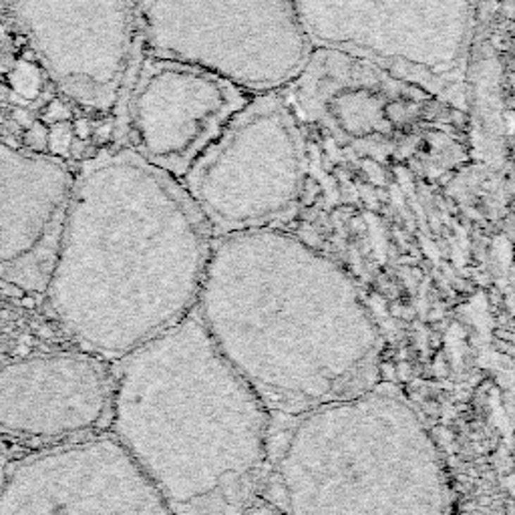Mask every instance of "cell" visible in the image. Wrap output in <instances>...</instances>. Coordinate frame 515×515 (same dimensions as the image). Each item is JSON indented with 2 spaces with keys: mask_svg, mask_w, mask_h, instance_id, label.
Wrapping results in <instances>:
<instances>
[{
  "mask_svg": "<svg viewBox=\"0 0 515 515\" xmlns=\"http://www.w3.org/2000/svg\"><path fill=\"white\" fill-rule=\"evenodd\" d=\"M211 244L181 181L113 143L70 190L49 306L81 350L119 361L194 312Z\"/></svg>",
  "mask_w": 515,
  "mask_h": 515,
  "instance_id": "obj_1",
  "label": "cell"
},
{
  "mask_svg": "<svg viewBox=\"0 0 515 515\" xmlns=\"http://www.w3.org/2000/svg\"><path fill=\"white\" fill-rule=\"evenodd\" d=\"M194 314L270 413L378 383L383 338L340 266L278 228L213 237Z\"/></svg>",
  "mask_w": 515,
  "mask_h": 515,
  "instance_id": "obj_2",
  "label": "cell"
},
{
  "mask_svg": "<svg viewBox=\"0 0 515 515\" xmlns=\"http://www.w3.org/2000/svg\"><path fill=\"white\" fill-rule=\"evenodd\" d=\"M109 427L171 515H242L260 500L270 411L194 312L113 362Z\"/></svg>",
  "mask_w": 515,
  "mask_h": 515,
  "instance_id": "obj_3",
  "label": "cell"
},
{
  "mask_svg": "<svg viewBox=\"0 0 515 515\" xmlns=\"http://www.w3.org/2000/svg\"><path fill=\"white\" fill-rule=\"evenodd\" d=\"M260 500L282 515H449L431 433L378 383L304 413H270Z\"/></svg>",
  "mask_w": 515,
  "mask_h": 515,
  "instance_id": "obj_4",
  "label": "cell"
},
{
  "mask_svg": "<svg viewBox=\"0 0 515 515\" xmlns=\"http://www.w3.org/2000/svg\"><path fill=\"white\" fill-rule=\"evenodd\" d=\"M306 139L378 166L467 157V115L359 56L312 49L278 91Z\"/></svg>",
  "mask_w": 515,
  "mask_h": 515,
  "instance_id": "obj_5",
  "label": "cell"
},
{
  "mask_svg": "<svg viewBox=\"0 0 515 515\" xmlns=\"http://www.w3.org/2000/svg\"><path fill=\"white\" fill-rule=\"evenodd\" d=\"M312 49L359 56L467 115L475 0H294Z\"/></svg>",
  "mask_w": 515,
  "mask_h": 515,
  "instance_id": "obj_6",
  "label": "cell"
},
{
  "mask_svg": "<svg viewBox=\"0 0 515 515\" xmlns=\"http://www.w3.org/2000/svg\"><path fill=\"white\" fill-rule=\"evenodd\" d=\"M310 166L304 129L272 91L254 95L180 181L218 237L292 220Z\"/></svg>",
  "mask_w": 515,
  "mask_h": 515,
  "instance_id": "obj_7",
  "label": "cell"
},
{
  "mask_svg": "<svg viewBox=\"0 0 515 515\" xmlns=\"http://www.w3.org/2000/svg\"><path fill=\"white\" fill-rule=\"evenodd\" d=\"M145 55L220 75L250 95L280 91L312 51L294 0H141Z\"/></svg>",
  "mask_w": 515,
  "mask_h": 515,
  "instance_id": "obj_8",
  "label": "cell"
},
{
  "mask_svg": "<svg viewBox=\"0 0 515 515\" xmlns=\"http://www.w3.org/2000/svg\"><path fill=\"white\" fill-rule=\"evenodd\" d=\"M252 97L201 67L145 55L113 109L115 143L181 180Z\"/></svg>",
  "mask_w": 515,
  "mask_h": 515,
  "instance_id": "obj_9",
  "label": "cell"
},
{
  "mask_svg": "<svg viewBox=\"0 0 515 515\" xmlns=\"http://www.w3.org/2000/svg\"><path fill=\"white\" fill-rule=\"evenodd\" d=\"M0 515H171V511L113 435H91L13 465L0 489Z\"/></svg>",
  "mask_w": 515,
  "mask_h": 515,
  "instance_id": "obj_10",
  "label": "cell"
},
{
  "mask_svg": "<svg viewBox=\"0 0 515 515\" xmlns=\"http://www.w3.org/2000/svg\"><path fill=\"white\" fill-rule=\"evenodd\" d=\"M113 362L73 350L0 366V431L75 441L109 427Z\"/></svg>",
  "mask_w": 515,
  "mask_h": 515,
  "instance_id": "obj_11",
  "label": "cell"
},
{
  "mask_svg": "<svg viewBox=\"0 0 515 515\" xmlns=\"http://www.w3.org/2000/svg\"><path fill=\"white\" fill-rule=\"evenodd\" d=\"M73 183L65 166L0 183V282L44 294L56 260Z\"/></svg>",
  "mask_w": 515,
  "mask_h": 515,
  "instance_id": "obj_12",
  "label": "cell"
},
{
  "mask_svg": "<svg viewBox=\"0 0 515 515\" xmlns=\"http://www.w3.org/2000/svg\"><path fill=\"white\" fill-rule=\"evenodd\" d=\"M73 127L70 121L53 123L49 129V151L56 157H69L70 143H73Z\"/></svg>",
  "mask_w": 515,
  "mask_h": 515,
  "instance_id": "obj_13",
  "label": "cell"
},
{
  "mask_svg": "<svg viewBox=\"0 0 515 515\" xmlns=\"http://www.w3.org/2000/svg\"><path fill=\"white\" fill-rule=\"evenodd\" d=\"M23 145L32 149V151H39V154L49 151V127H46V123H42L41 119L32 121V125L25 129Z\"/></svg>",
  "mask_w": 515,
  "mask_h": 515,
  "instance_id": "obj_14",
  "label": "cell"
},
{
  "mask_svg": "<svg viewBox=\"0 0 515 515\" xmlns=\"http://www.w3.org/2000/svg\"><path fill=\"white\" fill-rule=\"evenodd\" d=\"M70 119H73L70 109L67 107V103H63L61 99H53V101L42 109L41 115L42 123H46V121H51V123H61V121H70Z\"/></svg>",
  "mask_w": 515,
  "mask_h": 515,
  "instance_id": "obj_15",
  "label": "cell"
},
{
  "mask_svg": "<svg viewBox=\"0 0 515 515\" xmlns=\"http://www.w3.org/2000/svg\"><path fill=\"white\" fill-rule=\"evenodd\" d=\"M479 11V28L489 27L497 16H502L503 0H475Z\"/></svg>",
  "mask_w": 515,
  "mask_h": 515,
  "instance_id": "obj_16",
  "label": "cell"
},
{
  "mask_svg": "<svg viewBox=\"0 0 515 515\" xmlns=\"http://www.w3.org/2000/svg\"><path fill=\"white\" fill-rule=\"evenodd\" d=\"M70 127H73V135L77 139L89 141L91 133H93V117H87V115L75 117V119H70Z\"/></svg>",
  "mask_w": 515,
  "mask_h": 515,
  "instance_id": "obj_17",
  "label": "cell"
},
{
  "mask_svg": "<svg viewBox=\"0 0 515 515\" xmlns=\"http://www.w3.org/2000/svg\"><path fill=\"white\" fill-rule=\"evenodd\" d=\"M13 42H14V49H16V51H23V49H27L28 37L27 35H20V32H14Z\"/></svg>",
  "mask_w": 515,
  "mask_h": 515,
  "instance_id": "obj_18",
  "label": "cell"
}]
</instances>
